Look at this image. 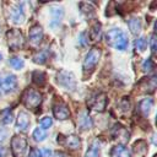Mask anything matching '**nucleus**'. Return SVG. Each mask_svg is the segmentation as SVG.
<instances>
[{
  "mask_svg": "<svg viewBox=\"0 0 157 157\" xmlns=\"http://www.w3.org/2000/svg\"><path fill=\"white\" fill-rule=\"evenodd\" d=\"M107 44L117 50H125L129 44L126 33L120 28H110L105 34Z\"/></svg>",
  "mask_w": 157,
  "mask_h": 157,
  "instance_id": "1",
  "label": "nucleus"
},
{
  "mask_svg": "<svg viewBox=\"0 0 157 157\" xmlns=\"http://www.w3.org/2000/svg\"><path fill=\"white\" fill-rule=\"evenodd\" d=\"M101 55H102V50L98 47H93L87 52V54L85 55L83 63H82V69L86 75L87 74L90 75L94 70L96 65L98 64V61L101 59Z\"/></svg>",
  "mask_w": 157,
  "mask_h": 157,
  "instance_id": "2",
  "label": "nucleus"
},
{
  "mask_svg": "<svg viewBox=\"0 0 157 157\" xmlns=\"http://www.w3.org/2000/svg\"><path fill=\"white\" fill-rule=\"evenodd\" d=\"M6 39L9 48L11 50H20L25 47V37L23 33L17 28H11L6 33Z\"/></svg>",
  "mask_w": 157,
  "mask_h": 157,
  "instance_id": "3",
  "label": "nucleus"
},
{
  "mask_svg": "<svg viewBox=\"0 0 157 157\" xmlns=\"http://www.w3.org/2000/svg\"><path fill=\"white\" fill-rule=\"evenodd\" d=\"M42 94L33 88H27L22 94V102L28 109H37L42 103Z\"/></svg>",
  "mask_w": 157,
  "mask_h": 157,
  "instance_id": "4",
  "label": "nucleus"
},
{
  "mask_svg": "<svg viewBox=\"0 0 157 157\" xmlns=\"http://www.w3.org/2000/svg\"><path fill=\"white\" fill-rule=\"evenodd\" d=\"M27 139L23 135H13L11 137V151L13 157H23L27 152Z\"/></svg>",
  "mask_w": 157,
  "mask_h": 157,
  "instance_id": "5",
  "label": "nucleus"
},
{
  "mask_svg": "<svg viewBox=\"0 0 157 157\" xmlns=\"http://www.w3.org/2000/svg\"><path fill=\"white\" fill-rule=\"evenodd\" d=\"M56 82L67 91H74L76 88V85H77L75 75L67 70H60L56 74Z\"/></svg>",
  "mask_w": 157,
  "mask_h": 157,
  "instance_id": "6",
  "label": "nucleus"
},
{
  "mask_svg": "<svg viewBox=\"0 0 157 157\" xmlns=\"http://www.w3.org/2000/svg\"><path fill=\"white\" fill-rule=\"evenodd\" d=\"M17 87V77L9 72L0 74V93L6 94L13 92Z\"/></svg>",
  "mask_w": 157,
  "mask_h": 157,
  "instance_id": "7",
  "label": "nucleus"
},
{
  "mask_svg": "<svg viewBox=\"0 0 157 157\" xmlns=\"http://www.w3.org/2000/svg\"><path fill=\"white\" fill-rule=\"evenodd\" d=\"M26 15H25V9H23V2L16 4L11 10H10V20L15 25H22L25 22Z\"/></svg>",
  "mask_w": 157,
  "mask_h": 157,
  "instance_id": "8",
  "label": "nucleus"
},
{
  "mask_svg": "<svg viewBox=\"0 0 157 157\" xmlns=\"http://www.w3.org/2000/svg\"><path fill=\"white\" fill-rule=\"evenodd\" d=\"M90 108L96 112H103L107 107V96L105 93H97L91 98V102L88 103Z\"/></svg>",
  "mask_w": 157,
  "mask_h": 157,
  "instance_id": "9",
  "label": "nucleus"
},
{
  "mask_svg": "<svg viewBox=\"0 0 157 157\" xmlns=\"http://www.w3.org/2000/svg\"><path fill=\"white\" fill-rule=\"evenodd\" d=\"M112 136H113V139H115V140H119L120 142H123V145L125 144V142H128L129 141V139H130V132L128 131V129L125 128V126H123L121 124H115L114 126H113V129H112Z\"/></svg>",
  "mask_w": 157,
  "mask_h": 157,
  "instance_id": "10",
  "label": "nucleus"
},
{
  "mask_svg": "<svg viewBox=\"0 0 157 157\" xmlns=\"http://www.w3.org/2000/svg\"><path fill=\"white\" fill-rule=\"evenodd\" d=\"M53 114H54V117L58 120H66V119L70 118V109H69V107L65 103L59 102V103L54 104V107H53Z\"/></svg>",
  "mask_w": 157,
  "mask_h": 157,
  "instance_id": "11",
  "label": "nucleus"
},
{
  "mask_svg": "<svg viewBox=\"0 0 157 157\" xmlns=\"http://www.w3.org/2000/svg\"><path fill=\"white\" fill-rule=\"evenodd\" d=\"M28 38H29V42L32 44H39L43 39V28L39 25H33L29 28Z\"/></svg>",
  "mask_w": 157,
  "mask_h": 157,
  "instance_id": "12",
  "label": "nucleus"
},
{
  "mask_svg": "<svg viewBox=\"0 0 157 157\" xmlns=\"http://www.w3.org/2000/svg\"><path fill=\"white\" fill-rule=\"evenodd\" d=\"M29 123H31V118H29V114L25 110H21L17 115V123H16V126L18 130L21 131H26L29 126Z\"/></svg>",
  "mask_w": 157,
  "mask_h": 157,
  "instance_id": "13",
  "label": "nucleus"
},
{
  "mask_svg": "<svg viewBox=\"0 0 157 157\" xmlns=\"http://www.w3.org/2000/svg\"><path fill=\"white\" fill-rule=\"evenodd\" d=\"M139 87L141 88L142 92H153L156 88V76L145 77L144 80L140 81Z\"/></svg>",
  "mask_w": 157,
  "mask_h": 157,
  "instance_id": "14",
  "label": "nucleus"
},
{
  "mask_svg": "<svg viewBox=\"0 0 157 157\" xmlns=\"http://www.w3.org/2000/svg\"><path fill=\"white\" fill-rule=\"evenodd\" d=\"M77 123H78V126L83 130H87V129L92 128V119H91V117L88 115V113L86 110L80 112V114L77 117Z\"/></svg>",
  "mask_w": 157,
  "mask_h": 157,
  "instance_id": "15",
  "label": "nucleus"
},
{
  "mask_svg": "<svg viewBox=\"0 0 157 157\" xmlns=\"http://www.w3.org/2000/svg\"><path fill=\"white\" fill-rule=\"evenodd\" d=\"M110 156L112 157H131V152H130V150L125 145L118 144L117 146H114L112 148Z\"/></svg>",
  "mask_w": 157,
  "mask_h": 157,
  "instance_id": "16",
  "label": "nucleus"
},
{
  "mask_svg": "<svg viewBox=\"0 0 157 157\" xmlns=\"http://www.w3.org/2000/svg\"><path fill=\"white\" fill-rule=\"evenodd\" d=\"M128 27L134 36H137L142 29V22L140 17H130L128 20Z\"/></svg>",
  "mask_w": 157,
  "mask_h": 157,
  "instance_id": "17",
  "label": "nucleus"
},
{
  "mask_svg": "<svg viewBox=\"0 0 157 157\" xmlns=\"http://www.w3.org/2000/svg\"><path fill=\"white\" fill-rule=\"evenodd\" d=\"M64 145L70 150H78L81 147V140L77 135H69L64 137Z\"/></svg>",
  "mask_w": 157,
  "mask_h": 157,
  "instance_id": "18",
  "label": "nucleus"
},
{
  "mask_svg": "<svg viewBox=\"0 0 157 157\" xmlns=\"http://www.w3.org/2000/svg\"><path fill=\"white\" fill-rule=\"evenodd\" d=\"M50 13H52V16H53V20H52V22H50V26L54 27V26L59 25L61 17H63V15H64V9H63L61 6H52V7H50Z\"/></svg>",
  "mask_w": 157,
  "mask_h": 157,
  "instance_id": "19",
  "label": "nucleus"
},
{
  "mask_svg": "<svg viewBox=\"0 0 157 157\" xmlns=\"http://www.w3.org/2000/svg\"><path fill=\"white\" fill-rule=\"evenodd\" d=\"M152 107H153V99L150 98V97L144 98V99L140 101V103H139V110H140L144 115H147V114L151 112Z\"/></svg>",
  "mask_w": 157,
  "mask_h": 157,
  "instance_id": "20",
  "label": "nucleus"
},
{
  "mask_svg": "<svg viewBox=\"0 0 157 157\" xmlns=\"http://www.w3.org/2000/svg\"><path fill=\"white\" fill-rule=\"evenodd\" d=\"M99 155H101V144L98 140H94L86 151L85 157H99Z\"/></svg>",
  "mask_w": 157,
  "mask_h": 157,
  "instance_id": "21",
  "label": "nucleus"
},
{
  "mask_svg": "<svg viewBox=\"0 0 157 157\" xmlns=\"http://www.w3.org/2000/svg\"><path fill=\"white\" fill-rule=\"evenodd\" d=\"M134 152L137 157H144L147 152V144L145 140H139L134 144Z\"/></svg>",
  "mask_w": 157,
  "mask_h": 157,
  "instance_id": "22",
  "label": "nucleus"
},
{
  "mask_svg": "<svg viewBox=\"0 0 157 157\" xmlns=\"http://www.w3.org/2000/svg\"><path fill=\"white\" fill-rule=\"evenodd\" d=\"M101 33H102V26H101L99 22H96V23L91 27L90 33H87V34H88L90 39L94 42V40H98V39L101 38Z\"/></svg>",
  "mask_w": 157,
  "mask_h": 157,
  "instance_id": "23",
  "label": "nucleus"
},
{
  "mask_svg": "<svg viewBox=\"0 0 157 157\" xmlns=\"http://www.w3.org/2000/svg\"><path fill=\"white\" fill-rule=\"evenodd\" d=\"M0 121L4 124V125H9L13 121V114H12V110L10 108H6V109H2L1 113H0Z\"/></svg>",
  "mask_w": 157,
  "mask_h": 157,
  "instance_id": "24",
  "label": "nucleus"
},
{
  "mask_svg": "<svg viewBox=\"0 0 157 157\" xmlns=\"http://www.w3.org/2000/svg\"><path fill=\"white\" fill-rule=\"evenodd\" d=\"M47 59H48V54H47V52H44V50H38V52H36V53L33 54V56H32L33 63L39 64V65H43V64L47 61Z\"/></svg>",
  "mask_w": 157,
  "mask_h": 157,
  "instance_id": "25",
  "label": "nucleus"
},
{
  "mask_svg": "<svg viewBox=\"0 0 157 157\" xmlns=\"http://www.w3.org/2000/svg\"><path fill=\"white\" fill-rule=\"evenodd\" d=\"M32 81L37 85V86H43L45 82V74L43 71L36 70L32 72Z\"/></svg>",
  "mask_w": 157,
  "mask_h": 157,
  "instance_id": "26",
  "label": "nucleus"
},
{
  "mask_svg": "<svg viewBox=\"0 0 157 157\" xmlns=\"http://www.w3.org/2000/svg\"><path fill=\"white\" fill-rule=\"evenodd\" d=\"M78 6H80L81 11H82L85 15H87L88 17L94 15V7H93V5H92L91 2H80Z\"/></svg>",
  "mask_w": 157,
  "mask_h": 157,
  "instance_id": "27",
  "label": "nucleus"
},
{
  "mask_svg": "<svg viewBox=\"0 0 157 157\" xmlns=\"http://www.w3.org/2000/svg\"><path fill=\"white\" fill-rule=\"evenodd\" d=\"M9 63H10V65H11L13 69H16V70H21V69L25 66V61H23V59L20 58V56H11V58L9 59Z\"/></svg>",
  "mask_w": 157,
  "mask_h": 157,
  "instance_id": "28",
  "label": "nucleus"
},
{
  "mask_svg": "<svg viewBox=\"0 0 157 157\" xmlns=\"http://www.w3.org/2000/svg\"><path fill=\"white\" fill-rule=\"evenodd\" d=\"M45 137H47V132H45V130H43L42 128H37V129H34V131H33V139H34L37 142H42V141H44Z\"/></svg>",
  "mask_w": 157,
  "mask_h": 157,
  "instance_id": "29",
  "label": "nucleus"
},
{
  "mask_svg": "<svg viewBox=\"0 0 157 157\" xmlns=\"http://www.w3.org/2000/svg\"><path fill=\"white\" fill-rule=\"evenodd\" d=\"M147 47V40L145 37H139L136 40H135V48L140 52H144Z\"/></svg>",
  "mask_w": 157,
  "mask_h": 157,
  "instance_id": "30",
  "label": "nucleus"
},
{
  "mask_svg": "<svg viewBox=\"0 0 157 157\" xmlns=\"http://www.w3.org/2000/svg\"><path fill=\"white\" fill-rule=\"evenodd\" d=\"M118 105H119V108H120L121 110H124V112H129V110H130V107H131L130 101H129V97H123V98L119 101Z\"/></svg>",
  "mask_w": 157,
  "mask_h": 157,
  "instance_id": "31",
  "label": "nucleus"
},
{
  "mask_svg": "<svg viewBox=\"0 0 157 157\" xmlns=\"http://www.w3.org/2000/svg\"><path fill=\"white\" fill-rule=\"evenodd\" d=\"M153 67H155V64H153V60H152L151 58H147V59L142 63V70H144L145 72H150V71H152Z\"/></svg>",
  "mask_w": 157,
  "mask_h": 157,
  "instance_id": "32",
  "label": "nucleus"
},
{
  "mask_svg": "<svg viewBox=\"0 0 157 157\" xmlns=\"http://www.w3.org/2000/svg\"><path fill=\"white\" fill-rule=\"evenodd\" d=\"M39 124H40V128H42L43 130L49 129V128L52 126V124H53V119H52L50 117H43V118L39 120Z\"/></svg>",
  "mask_w": 157,
  "mask_h": 157,
  "instance_id": "33",
  "label": "nucleus"
},
{
  "mask_svg": "<svg viewBox=\"0 0 157 157\" xmlns=\"http://www.w3.org/2000/svg\"><path fill=\"white\" fill-rule=\"evenodd\" d=\"M78 44L81 47H86L88 44V34H87V32L83 31V32H81L78 34Z\"/></svg>",
  "mask_w": 157,
  "mask_h": 157,
  "instance_id": "34",
  "label": "nucleus"
},
{
  "mask_svg": "<svg viewBox=\"0 0 157 157\" xmlns=\"http://www.w3.org/2000/svg\"><path fill=\"white\" fill-rule=\"evenodd\" d=\"M27 157H43V156H42V151H40L39 148L33 147V148H31L29 155H28Z\"/></svg>",
  "mask_w": 157,
  "mask_h": 157,
  "instance_id": "35",
  "label": "nucleus"
},
{
  "mask_svg": "<svg viewBox=\"0 0 157 157\" xmlns=\"http://www.w3.org/2000/svg\"><path fill=\"white\" fill-rule=\"evenodd\" d=\"M156 42H157V39H156V34L152 33V36H151V38H150V47H151V52H152V53L156 52V48H157Z\"/></svg>",
  "mask_w": 157,
  "mask_h": 157,
  "instance_id": "36",
  "label": "nucleus"
},
{
  "mask_svg": "<svg viewBox=\"0 0 157 157\" xmlns=\"http://www.w3.org/2000/svg\"><path fill=\"white\" fill-rule=\"evenodd\" d=\"M42 156L43 157H53V151L49 150V148H44L42 151Z\"/></svg>",
  "mask_w": 157,
  "mask_h": 157,
  "instance_id": "37",
  "label": "nucleus"
},
{
  "mask_svg": "<svg viewBox=\"0 0 157 157\" xmlns=\"http://www.w3.org/2000/svg\"><path fill=\"white\" fill-rule=\"evenodd\" d=\"M0 157H7V151L4 146L0 145Z\"/></svg>",
  "mask_w": 157,
  "mask_h": 157,
  "instance_id": "38",
  "label": "nucleus"
},
{
  "mask_svg": "<svg viewBox=\"0 0 157 157\" xmlns=\"http://www.w3.org/2000/svg\"><path fill=\"white\" fill-rule=\"evenodd\" d=\"M54 157H69V156H67L65 152H56Z\"/></svg>",
  "mask_w": 157,
  "mask_h": 157,
  "instance_id": "39",
  "label": "nucleus"
},
{
  "mask_svg": "<svg viewBox=\"0 0 157 157\" xmlns=\"http://www.w3.org/2000/svg\"><path fill=\"white\" fill-rule=\"evenodd\" d=\"M1 58H2V56H1V54H0V60H1Z\"/></svg>",
  "mask_w": 157,
  "mask_h": 157,
  "instance_id": "40",
  "label": "nucleus"
}]
</instances>
